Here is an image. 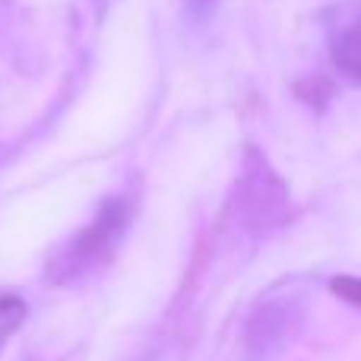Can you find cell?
Segmentation results:
<instances>
[{
    "label": "cell",
    "mask_w": 361,
    "mask_h": 361,
    "mask_svg": "<svg viewBox=\"0 0 361 361\" xmlns=\"http://www.w3.org/2000/svg\"><path fill=\"white\" fill-rule=\"evenodd\" d=\"M95 4H99V6H102V10H105V6H108V4H111V0H95Z\"/></svg>",
    "instance_id": "cell-8"
},
{
    "label": "cell",
    "mask_w": 361,
    "mask_h": 361,
    "mask_svg": "<svg viewBox=\"0 0 361 361\" xmlns=\"http://www.w3.org/2000/svg\"><path fill=\"white\" fill-rule=\"evenodd\" d=\"M333 89H336V82H333L330 76L311 73V76H305V80L295 86V92H298V99L305 102V105H311L314 111H324V108L330 105V99H333Z\"/></svg>",
    "instance_id": "cell-5"
},
{
    "label": "cell",
    "mask_w": 361,
    "mask_h": 361,
    "mask_svg": "<svg viewBox=\"0 0 361 361\" xmlns=\"http://www.w3.org/2000/svg\"><path fill=\"white\" fill-rule=\"evenodd\" d=\"M330 292L336 295V298H343V301H349V305L361 307V279L358 276H333Z\"/></svg>",
    "instance_id": "cell-6"
},
{
    "label": "cell",
    "mask_w": 361,
    "mask_h": 361,
    "mask_svg": "<svg viewBox=\"0 0 361 361\" xmlns=\"http://www.w3.org/2000/svg\"><path fill=\"white\" fill-rule=\"evenodd\" d=\"M216 4L219 0H187V10H190L197 19H206L212 10H216Z\"/></svg>",
    "instance_id": "cell-7"
},
{
    "label": "cell",
    "mask_w": 361,
    "mask_h": 361,
    "mask_svg": "<svg viewBox=\"0 0 361 361\" xmlns=\"http://www.w3.org/2000/svg\"><path fill=\"white\" fill-rule=\"evenodd\" d=\"M25 314H29V305H25L19 295L13 292H0V352L10 343V336L25 324Z\"/></svg>",
    "instance_id": "cell-4"
},
{
    "label": "cell",
    "mask_w": 361,
    "mask_h": 361,
    "mask_svg": "<svg viewBox=\"0 0 361 361\" xmlns=\"http://www.w3.org/2000/svg\"><path fill=\"white\" fill-rule=\"evenodd\" d=\"M330 61L345 82L361 86V4L343 6L330 25Z\"/></svg>",
    "instance_id": "cell-3"
},
{
    "label": "cell",
    "mask_w": 361,
    "mask_h": 361,
    "mask_svg": "<svg viewBox=\"0 0 361 361\" xmlns=\"http://www.w3.org/2000/svg\"><path fill=\"white\" fill-rule=\"evenodd\" d=\"M235 219L254 235H263L269 228H279L292 216V190L282 180L279 171L269 165L257 146L244 149L241 175L235 180V197H231Z\"/></svg>",
    "instance_id": "cell-2"
},
{
    "label": "cell",
    "mask_w": 361,
    "mask_h": 361,
    "mask_svg": "<svg viewBox=\"0 0 361 361\" xmlns=\"http://www.w3.org/2000/svg\"><path fill=\"white\" fill-rule=\"evenodd\" d=\"M133 212H137V206H133V200L127 193L102 200L95 216L76 235H70L63 244H57L54 254L48 257V267H44L48 282L73 286V282H82L92 273H99L118 254L121 241L130 231Z\"/></svg>",
    "instance_id": "cell-1"
}]
</instances>
